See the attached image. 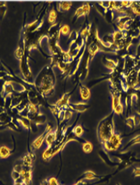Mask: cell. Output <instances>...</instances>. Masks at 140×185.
<instances>
[{
	"instance_id": "obj_1",
	"label": "cell",
	"mask_w": 140,
	"mask_h": 185,
	"mask_svg": "<svg viewBox=\"0 0 140 185\" xmlns=\"http://www.w3.org/2000/svg\"><path fill=\"white\" fill-rule=\"evenodd\" d=\"M55 81L56 78L53 68L51 66H45L41 69L34 81L33 84L41 95L48 97L54 92Z\"/></svg>"
},
{
	"instance_id": "obj_2",
	"label": "cell",
	"mask_w": 140,
	"mask_h": 185,
	"mask_svg": "<svg viewBox=\"0 0 140 185\" xmlns=\"http://www.w3.org/2000/svg\"><path fill=\"white\" fill-rule=\"evenodd\" d=\"M114 112H112L109 115L100 121L97 127V136L100 141L104 144L105 141L114 134Z\"/></svg>"
},
{
	"instance_id": "obj_3",
	"label": "cell",
	"mask_w": 140,
	"mask_h": 185,
	"mask_svg": "<svg viewBox=\"0 0 140 185\" xmlns=\"http://www.w3.org/2000/svg\"><path fill=\"white\" fill-rule=\"evenodd\" d=\"M122 140H123V138H122L121 135L114 133L103 144L104 146V148L108 152H112V151L115 152V151L118 150V148H120V147L121 146Z\"/></svg>"
},
{
	"instance_id": "obj_4",
	"label": "cell",
	"mask_w": 140,
	"mask_h": 185,
	"mask_svg": "<svg viewBox=\"0 0 140 185\" xmlns=\"http://www.w3.org/2000/svg\"><path fill=\"white\" fill-rule=\"evenodd\" d=\"M27 52H28L26 49H25V55H24L23 58L20 60V67L21 72H22V75L25 79H29L32 78V71L30 69L29 65H28V55H27Z\"/></svg>"
},
{
	"instance_id": "obj_5",
	"label": "cell",
	"mask_w": 140,
	"mask_h": 185,
	"mask_svg": "<svg viewBox=\"0 0 140 185\" xmlns=\"http://www.w3.org/2000/svg\"><path fill=\"white\" fill-rule=\"evenodd\" d=\"M51 130H52V126H51L50 124H48V125H47L45 130L44 132L42 133L40 136H38V138H36V139L35 140V141L32 142V148H33L34 149H38L41 148V146L42 145L43 142L45 141V138H46V135L48 134L49 131H51Z\"/></svg>"
},
{
	"instance_id": "obj_6",
	"label": "cell",
	"mask_w": 140,
	"mask_h": 185,
	"mask_svg": "<svg viewBox=\"0 0 140 185\" xmlns=\"http://www.w3.org/2000/svg\"><path fill=\"white\" fill-rule=\"evenodd\" d=\"M71 95L72 91L71 92H67L64 94L62 97L54 104V105L58 108L60 110L68 108L69 104H70V98L71 96Z\"/></svg>"
},
{
	"instance_id": "obj_7",
	"label": "cell",
	"mask_w": 140,
	"mask_h": 185,
	"mask_svg": "<svg viewBox=\"0 0 140 185\" xmlns=\"http://www.w3.org/2000/svg\"><path fill=\"white\" fill-rule=\"evenodd\" d=\"M90 11H91V5L87 2L84 3L83 6H80V7H79L78 9H77L76 12H75L74 19H78V18L81 16H84V15H89Z\"/></svg>"
},
{
	"instance_id": "obj_8",
	"label": "cell",
	"mask_w": 140,
	"mask_h": 185,
	"mask_svg": "<svg viewBox=\"0 0 140 185\" xmlns=\"http://www.w3.org/2000/svg\"><path fill=\"white\" fill-rule=\"evenodd\" d=\"M68 108L71 109L73 112H84L90 108V105L86 102H78V103H70L69 104Z\"/></svg>"
},
{
	"instance_id": "obj_9",
	"label": "cell",
	"mask_w": 140,
	"mask_h": 185,
	"mask_svg": "<svg viewBox=\"0 0 140 185\" xmlns=\"http://www.w3.org/2000/svg\"><path fill=\"white\" fill-rule=\"evenodd\" d=\"M57 132H58V128L56 131H53L51 130V131L48 133L46 135V138L45 141V144H47V147H51L54 144L56 140L57 139Z\"/></svg>"
},
{
	"instance_id": "obj_10",
	"label": "cell",
	"mask_w": 140,
	"mask_h": 185,
	"mask_svg": "<svg viewBox=\"0 0 140 185\" xmlns=\"http://www.w3.org/2000/svg\"><path fill=\"white\" fill-rule=\"evenodd\" d=\"M99 155H100V158L104 161V163L107 164L108 166L116 167V166H118L119 165L118 162H115V161H113L111 160L110 157H109L108 154H107V152H105L104 151H100Z\"/></svg>"
},
{
	"instance_id": "obj_11",
	"label": "cell",
	"mask_w": 140,
	"mask_h": 185,
	"mask_svg": "<svg viewBox=\"0 0 140 185\" xmlns=\"http://www.w3.org/2000/svg\"><path fill=\"white\" fill-rule=\"evenodd\" d=\"M99 51H101V49L96 42L93 41L92 42L90 43L88 46V53H89V56L91 58V59H93L95 55Z\"/></svg>"
},
{
	"instance_id": "obj_12",
	"label": "cell",
	"mask_w": 140,
	"mask_h": 185,
	"mask_svg": "<svg viewBox=\"0 0 140 185\" xmlns=\"http://www.w3.org/2000/svg\"><path fill=\"white\" fill-rule=\"evenodd\" d=\"M103 63L105 65L106 68L110 69L111 71H114L117 69V68L119 65V62H115L113 59H108L107 57H104L103 59Z\"/></svg>"
},
{
	"instance_id": "obj_13",
	"label": "cell",
	"mask_w": 140,
	"mask_h": 185,
	"mask_svg": "<svg viewBox=\"0 0 140 185\" xmlns=\"http://www.w3.org/2000/svg\"><path fill=\"white\" fill-rule=\"evenodd\" d=\"M102 178V177L97 176V175H96L93 171L88 170V171H86L85 173H83V174L81 175V177L79 178V181H83V180H89V181H92V180L99 179V178Z\"/></svg>"
},
{
	"instance_id": "obj_14",
	"label": "cell",
	"mask_w": 140,
	"mask_h": 185,
	"mask_svg": "<svg viewBox=\"0 0 140 185\" xmlns=\"http://www.w3.org/2000/svg\"><path fill=\"white\" fill-rule=\"evenodd\" d=\"M80 97L83 100L87 101L91 98V90H90V88L82 84L80 85Z\"/></svg>"
},
{
	"instance_id": "obj_15",
	"label": "cell",
	"mask_w": 140,
	"mask_h": 185,
	"mask_svg": "<svg viewBox=\"0 0 140 185\" xmlns=\"http://www.w3.org/2000/svg\"><path fill=\"white\" fill-rule=\"evenodd\" d=\"M139 143H140V134L136 135V137H134L133 138H132V139L130 140V141H129L126 144H125L124 147H123V148L122 149V152H125L127 149L129 148H131L132 146L135 145V144H139Z\"/></svg>"
},
{
	"instance_id": "obj_16",
	"label": "cell",
	"mask_w": 140,
	"mask_h": 185,
	"mask_svg": "<svg viewBox=\"0 0 140 185\" xmlns=\"http://www.w3.org/2000/svg\"><path fill=\"white\" fill-rule=\"evenodd\" d=\"M16 121H17L19 124H21V125H22L25 129L27 130L30 129L31 121H30L28 118H25V117H19V118H16Z\"/></svg>"
},
{
	"instance_id": "obj_17",
	"label": "cell",
	"mask_w": 140,
	"mask_h": 185,
	"mask_svg": "<svg viewBox=\"0 0 140 185\" xmlns=\"http://www.w3.org/2000/svg\"><path fill=\"white\" fill-rule=\"evenodd\" d=\"M72 6V2H63L58 3V9L59 12H67L70 9Z\"/></svg>"
},
{
	"instance_id": "obj_18",
	"label": "cell",
	"mask_w": 140,
	"mask_h": 185,
	"mask_svg": "<svg viewBox=\"0 0 140 185\" xmlns=\"http://www.w3.org/2000/svg\"><path fill=\"white\" fill-rule=\"evenodd\" d=\"M11 155V150L6 146H1L0 147V157L2 159L7 158Z\"/></svg>"
},
{
	"instance_id": "obj_19",
	"label": "cell",
	"mask_w": 140,
	"mask_h": 185,
	"mask_svg": "<svg viewBox=\"0 0 140 185\" xmlns=\"http://www.w3.org/2000/svg\"><path fill=\"white\" fill-rule=\"evenodd\" d=\"M22 165L25 167H29V168H32V164H33V160L32 159V157H30L29 154H26L22 158Z\"/></svg>"
},
{
	"instance_id": "obj_20",
	"label": "cell",
	"mask_w": 140,
	"mask_h": 185,
	"mask_svg": "<svg viewBox=\"0 0 140 185\" xmlns=\"http://www.w3.org/2000/svg\"><path fill=\"white\" fill-rule=\"evenodd\" d=\"M52 157V146L51 147H47L45 151L42 154V158L45 161H49Z\"/></svg>"
},
{
	"instance_id": "obj_21",
	"label": "cell",
	"mask_w": 140,
	"mask_h": 185,
	"mask_svg": "<svg viewBox=\"0 0 140 185\" xmlns=\"http://www.w3.org/2000/svg\"><path fill=\"white\" fill-rule=\"evenodd\" d=\"M57 12L54 10V9H51L49 12V15H48V21L50 24H54L55 22L56 19H57Z\"/></svg>"
},
{
	"instance_id": "obj_22",
	"label": "cell",
	"mask_w": 140,
	"mask_h": 185,
	"mask_svg": "<svg viewBox=\"0 0 140 185\" xmlns=\"http://www.w3.org/2000/svg\"><path fill=\"white\" fill-rule=\"evenodd\" d=\"M93 144L91 142H89V141H85L83 144V151L86 154H89L93 151Z\"/></svg>"
},
{
	"instance_id": "obj_23",
	"label": "cell",
	"mask_w": 140,
	"mask_h": 185,
	"mask_svg": "<svg viewBox=\"0 0 140 185\" xmlns=\"http://www.w3.org/2000/svg\"><path fill=\"white\" fill-rule=\"evenodd\" d=\"M104 18H105L107 22H109V23H113L114 22L113 11L107 10V12L105 13V15H104Z\"/></svg>"
},
{
	"instance_id": "obj_24",
	"label": "cell",
	"mask_w": 140,
	"mask_h": 185,
	"mask_svg": "<svg viewBox=\"0 0 140 185\" xmlns=\"http://www.w3.org/2000/svg\"><path fill=\"white\" fill-rule=\"evenodd\" d=\"M71 131L74 133V134L76 135L77 137L80 138V136H81L83 133V128H82L81 125H77V126H75L74 128L72 129Z\"/></svg>"
},
{
	"instance_id": "obj_25",
	"label": "cell",
	"mask_w": 140,
	"mask_h": 185,
	"mask_svg": "<svg viewBox=\"0 0 140 185\" xmlns=\"http://www.w3.org/2000/svg\"><path fill=\"white\" fill-rule=\"evenodd\" d=\"M60 35H67L68 34H70V27L67 25H64L62 27L60 28Z\"/></svg>"
},
{
	"instance_id": "obj_26",
	"label": "cell",
	"mask_w": 140,
	"mask_h": 185,
	"mask_svg": "<svg viewBox=\"0 0 140 185\" xmlns=\"http://www.w3.org/2000/svg\"><path fill=\"white\" fill-rule=\"evenodd\" d=\"M125 124H126V125H128V126L131 128H133L135 126H136V125H135L134 119H133V116L128 117V118H125Z\"/></svg>"
},
{
	"instance_id": "obj_27",
	"label": "cell",
	"mask_w": 140,
	"mask_h": 185,
	"mask_svg": "<svg viewBox=\"0 0 140 185\" xmlns=\"http://www.w3.org/2000/svg\"><path fill=\"white\" fill-rule=\"evenodd\" d=\"M133 117V119H134L135 125H136V126L139 125H140V112H136Z\"/></svg>"
},
{
	"instance_id": "obj_28",
	"label": "cell",
	"mask_w": 140,
	"mask_h": 185,
	"mask_svg": "<svg viewBox=\"0 0 140 185\" xmlns=\"http://www.w3.org/2000/svg\"><path fill=\"white\" fill-rule=\"evenodd\" d=\"M12 179L14 180V181H16V180L19 179V178H21V173L15 171V170H12Z\"/></svg>"
},
{
	"instance_id": "obj_29",
	"label": "cell",
	"mask_w": 140,
	"mask_h": 185,
	"mask_svg": "<svg viewBox=\"0 0 140 185\" xmlns=\"http://www.w3.org/2000/svg\"><path fill=\"white\" fill-rule=\"evenodd\" d=\"M22 169H23V165H22V164H19V165H16L14 167L13 170H15V171L21 173V172H22Z\"/></svg>"
},
{
	"instance_id": "obj_30",
	"label": "cell",
	"mask_w": 140,
	"mask_h": 185,
	"mask_svg": "<svg viewBox=\"0 0 140 185\" xmlns=\"http://www.w3.org/2000/svg\"><path fill=\"white\" fill-rule=\"evenodd\" d=\"M48 183H49V185H60L59 184L58 181L55 178H51L49 180H48Z\"/></svg>"
},
{
	"instance_id": "obj_31",
	"label": "cell",
	"mask_w": 140,
	"mask_h": 185,
	"mask_svg": "<svg viewBox=\"0 0 140 185\" xmlns=\"http://www.w3.org/2000/svg\"><path fill=\"white\" fill-rule=\"evenodd\" d=\"M133 174L135 177H140V167H136L133 170Z\"/></svg>"
},
{
	"instance_id": "obj_32",
	"label": "cell",
	"mask_w": 140,
	"mask_h": 185,
	"mask_svg": "<svg viewBox=\"0 0 140 185\" xmlns=\"http://www.w3.org/2000/svg\"><path fill=\"white\" fill-rule=\"evenodd\" d=\"M41 185H49L48 180H44V181L41 183Z\"/></svg>"
},
{
	"instance_id": "obj_33",
	"label": "cell",
	"mask_w": 140,
	"mask_h": 185,
	"mask_svg": "<svg viewBox=\"0 0 140 185\" xmlns=\"http://www.w3.org/2000/svg\"><path fill=\"white\" fill-rule=\"evenodd\" d=\"M117 185H121V184H117Z\"/></svg>"
}]
</instances>
